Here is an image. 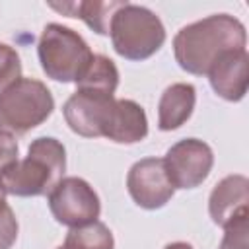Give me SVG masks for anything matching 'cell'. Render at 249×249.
Segmentation results:
<instances>
[{"label": "cell", "mask_w": 249, "mask_h": 249, "mask_svg": "<svg viewBox=\"0 0 249 249\" xmlns=\"http://www.w3.org/2000/svg\"><path fill=\"white\" fill-rule=\"evenodd\" d=\"M126 189L130 198L144 210H158L165 206L175 193L167 177L163 158H144L136 161L128 169Z\"/></svg>", "instance_id": "cell-8"}, {"label": "cell", "mask_w": 249, "mask_h": 249, "mask_svg": "<svg viewBox=\"0 0 249 249\" xmlns=\"http://www.w3.org/2000/svg\"><path fill=\"white\" fill-rule=\"evenodd\" d=\"M163 163L173 189H195L210 175L214 154L206 142L198 138H185L165 152Z\"/></svg>", "instance_id": "cell-7"}, {"label": "cell", "mask_w": 249, "mask_h": 249, "mask_svg": "<svg viewBox=\"0 0 249 249\" xmlns=\"http://www.w3.org/2000/svg\"><path fill=\"white\" fill-rule=\"evenodd\" d=\"M76 86L78 89L115 95V89L119 86V70L109 56L93 54L91 62L88 64L86 72L76 82Z\"/></svg>", "instance_id": "cell-15"}, {"label": "cell", "mask_w": 249, "mask_h": 249, "mask_svg": "<svg viewBox=\"0 0 249 249\" xmlns=\"http://www.w3.org/2000/svg\"><path fill=\"white\" fill-rule=\"evenodd\" d=\"M54 109L49 88L35 78H19L0 91V126L2 130L25 134L43 124Z\"/></svg>", "instance_id": "cell-5"}, {"label": "cell", "mask_w": 249, "mask_h": 249, "mask_svg": "<svg viewBox=\"0 0 249 249\" xmlns=\"http://www.w3.org/2000/svg\"><path fill=\"white\" fill-rule=\"evenodd\" d=\"M47 202L53 218L68 228L95 222L101 212L97 193L82 177H62L51 189Z\"/></svg>", "instance_id": "cell-6"}, {"label": "cell", "mask_w": 249, "mask_h": 249, "mask_svg": "<svg viewBox=\"0 0 249 249\" xmlns=\"http://www.w3.org/2000/svg\"><path fill=\"white\" fill-rule=\"evenodd\" d=\"M18 239V220L6 202V191L0 183V249H10Z\"/></svg>", "instance_id": "cell-18"}, {"label": "cell", "mask_w": 249, "mask_h": 249, "mask_svg": "<svg viewBox=\"0 0 249 249\" xmlns=\"http://www.w3.org/2000/svg\"><path fill=\"white\" fill-rule=\"evenodd\" d=\"M113 49L126 60H146L165 43V27L161 19L138 4H124L115 12L109 27Z\"/></svg>", "instance_id": "cell-3"}, {"label": "cell", "mask_w": 249, "mask_h": 249, "mask_svg": "<svg viewBox=\"0 0 249 249\" xmlns=\"http://www.w3.org/2000/svg\"><path fill=\"white\" fill-rule=\"evenodd\" d=\"M18 152H19V146L14 134L0 128V175L18 161Z\"/></svg>", "instance_id": "cell-20"}, {"label": "cell", "mask_w": 249, "mask_h": 249, "mask_svg": "<svg viewBox=\"0 0 249 249\" xmlns=\"http://www.w3.org/2000/svg\"><path fill=\"white\" fill-rule=\"evenodd\" d=\"M113 103H115V95L76 89L66 99L62 107V115L72 132L86 138H97L103 136L105 132Z\"/></svg>", "instance_id": "cell-9"}, {"label": "cell", "mask_w": 249, "mask_h": 249, "mask_svg": "<svg viewBox=\"0 0 249 249\" xmlns=\"http://www.w3.org/2000/svg\"><path fill=\"white\" fill-rule=\"evenodd\" d=\"M212 89L226 101H241L249 86L247 49L222 53L206 72Z\"/></svg>", "instance_id": "cell-11"}, {"label": "cell", "mask_w": 249, "mask_h": 249, "mask_svg": "<svg viewBox=\"0 0 249 249\" xmlns=\"http://www.w3.org/2000/svg\"><path fill=\"white\" fill-rule=\"evenodd\" d=\"M163 249H193V245L187 241H173V243H167Z\"/></svg>", "instance_id": "cell-21"}, {"label": "cell", "mask_w": 249, "mask_h": 249, "mask_svg": "<svg viewBox=\"0 0 249 249\" xmlns=\"http://www.w3.org/2000/svg\"><path fill=\"white\" fill-rule=\"evenodd\" d=\"M56 249H66V247H64V245H60V247H56Z\"/></svg>", "instance_id": "cell-22"}, {"label": "cell", "mask_w": 249, "mask_h": 249, "mask_svg": "<svg viewBox=\"0 0 249 249\" xmlns=\"http://www.w3.org/2000/svg\"><path fill=\"white\" fill-rule=\"evenodd\" d=\"M196 103V89L193 84L177 82L165 88L158 103V126L160 130H175L183 126L195 109Z\"/></svg>", "instance_id": "cell-13"}, {"label": "cell", "mask_w": 249, "mask_h": 249, "mask_svg": "<svg viewBox=\"0 0 249 249\" xmlns=\"http://www.w3.org/2000/svg\"><path fill=\"white\" fill-rule=\"evenodd\" d=\"M249 218H243L226 228L222 243L218 249H249Z\"/></svg>", "instance_id": "cell-19"}, {"label": "cell", "mask_w": 249, "mask_h": 249, "mask_svg": "<svg viewBox=\"0 0 249 249\" xmlns=\"http://www.w3.org/2000/svg\"><path fill=\"white\" fill-rule=\"evenodd\" d=\"M37 54L47 78L62 84H76L93 56L84 37L60 23L45 25L37 43Z\"/></svg>", "instance_id": "cell-4"}, {"label": "cell", "mask_w": 249, "mask_h": 249, "mask_svg": "<svg viewBox=\"0 0 249 249\" xmlns=\"http://www.w3.org/2000/svg\"><path fill=\"white\" fill-rule=\"evenodd\" d=\"M21 78V60L14 47L0 43V91Z\"/></svg>", "instance_id": "cell-17"}, {"label": "cell", "mask_w": 249, "mask_h": 249, "mask_svg": "<svg viewBox=\"0 0 249 249\" xmlns=\"http://www.w3.org/2000/svg\"><path fill=\"white\" fill-rule=\"evenodd\" d=\"M249 179L245 175H228L216 183L208 198V212L216 226L228 228L249 218Z\"/></svg>", "instance_id": "cell-10"}, {"label": "cell", "mask_w": 249, "mask_h": 249, "mask_svg": "<svg viewBox=\"0 0 249 249\" xmlns=\"http://www.w3.org/2000/svg\"><path fill=\"white\" fill-rule=\"evenodd\" d=\"M245 25L230 14H214L189 23L173 37L177 64L195 76H206L212 62L226 51L245 49Z\"/></svg>", "instance_id": "cell-1"}, {"label": "cell", "mask_w": 249, "mask_h": 249, "mask_svg": "<svg viewBox=\"0 0 249 249\" xmlns=\"http://www.w3.org/2000/svg\"><path fill=\"white\" fill-rule=\"evenodd\" d=\"M148 134L146 111L132 99H115L103 136L117 144H136Z\"/></svg>", "instance_id": "cell-12"}, {"label": "cell", "mask_w": 249, "mask_h": 249, "mask_svg": "<svg viewBox=\"0 0 249 249\" xmlns=\"http://www.w3.org/2000/svg\"><path fill=\"white\" fill-rule=\"evenodd\" d=\"M66 169V150L53 136L35 138L23 160H18L2 175L0 183L6 195L43 196L62 179Z\"/></svg>", "instance_id": "cell-2"}, {"label": "cell", "mask_w": 249, "mask_h": 249, "mask_svg": "<svg viewBox=\"0 0 249 249\" xmlns=\"http://www.w3.org/2000/svg\"><path fill=\"white\" fill-rule=\"evenodd\" d=\"M126 2H97V0H88V2H51L49 6L68 14L70 18H80L89 29H93L97 35H109V27H111V19L115 16L117 10H121Z\"/></svg>", "instance_id": "cell-14"}, {"label": "cell", "mask_w": 249, "mask_h": 249, "mask_svg": "<svg viewBox=\"0 0 249 249\" xmlns=\"http://www.w3.org/2000/svg\"><path fill=\"white\" fill-rule=\"evenodd\" d=\"M66 249H115V239L111 230L95 220L78 228H70L64 239Z\"/></svg>", "instance_id": "cell-16"}]
</instances>
